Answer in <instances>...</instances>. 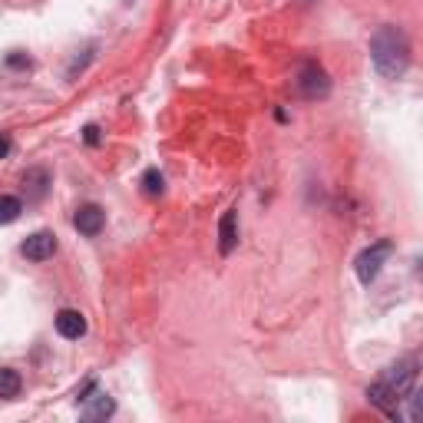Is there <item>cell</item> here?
I'll list each match as a JSON object with an SVG mask.
<instances>
[{
  "label": "cell",
  "mask_w": 423,
  "mask_h": 423,
  "mask_svg": "<svg viewBox=\"0 0 423 423\" xmlns=\"http://www.w3.org/2000/svg\"><path fill=\"white\" fill-rule=\"evenodd\" d=\"M162 182L166 179H162V172H159V169H146V176H142V189H146L149 196H159V192L166 189Z\"/></svg>",
  "instance_id": "cell-14"
},
{
  "label": "cell",
  "mask_w": 423,
  "mask_h": 423,
  "mask_svg": "<svg viewBox=\"0 0 423 423\" xmlns=\"http://www.w3.org/2000/svg\"><path fill=\"white\" fill-rule=\"evenodd\" d=\"M294 86H298V93H301V96L317 100V96H328V90H331V79H328V73H324L317 63H304L301 73H298V79H294Z\"/></svg>",
  "instance_id": "cell-3"
},
{
  "label": "cell",
  "mask_w": 423,
  "mask_h": 423,
  "mask_svg": "<svg viewBox=\"0 0 423 423\" xmlns=\"http://www.w3.org/2000/svg\"><path fill=\"white\" fill-rule=\"evenodd\" d=\"M7 152H10V139H7V136H0V159H3Z\"/></svg>",
  "instance_id": "cell-16"
},
{
  "label": "cell",
  "mask_w": 423,
  "mask_h": 423,
  "mask_svg": "<svg viewBox=\"0 0 423 423\" xmlns=\"http://www.w3.org/2000/svg\"><path fill=\"white\" fill-rule=\"evenodd\" d=\"M20 212H24V202L14 196H0V225H10L20 218Z\"/></svg>",
  "instance_id": "cell-13"
},
{
  "label": "cell",
  "mask_w": 423,
  "mask_h": 423,
  "mask_svg": "<svg viewBox=\"0 0 423 423\" xmlns=\"http://www.w3.org/2000/svg\"><path fill=\"white\" fill-rule=\"evenodd\" d=\"M83 139H86L90 146H96V142H100V129H96V126H86V129H83Z\"/></svg>",
  "instance_id": "cell-15"
},
{
  "label": "cell",
  "mask_w": 423,
  "mask_h": 423,
  "mask_svg": "<svg viewBox=\"0 0 423 423\" xmlns=\"http://www.w3.org/2000/svg\"><path fill=\"white\" fill-rule=\"evenodd\" d=\"M367 397H370V404L374 407H380L387 417H393V420H400V397H397V391H393L387 380H377V384H370L367 387Z\"/></svg>",
  "instance_id": "cell-5"
},
{
  "label": "cell",
  "mask_w": 423,
  "mask_h": 423,
  "mask_svg": "<svg viewBox=\"0 0 423 423\" xmlns=\"http://www.w3.org/2000/svg\"><path fill=\"white\" fill-rule=\"evenodd\" d=\"M73 225H76V232L79 235H86V238H93V235H100L103 232V225H106V212L100 209V205H79L76 209V215H73Z\"/></svg>",
  "instance_id": "cell-6"
},
{
  "label": "cell",
  "mask_w": 423,
  "mask_h": 423,
  "mask_svg": "<svg viewBox=\"0 0 423 423\" xmlns=\"http://www.w3.org/2000/svg\"><path fill=\"white\" fill-rule=\"evenodd\" d=\"M46 182H50L46 169H30V172L24 176V192H27V198H44Z\"/></svg>",
  "instance_id": "cell-11"
},
{
  "label": "cell",
  "mask_w": 423,
  "mask_h": 423,
  "mask_svg": "<svg viewBox=\"0 0 423 423\" xmlns=\"http://www.w3.org/2000/svg\"><path fill=\"white\" fill-rule=\"evenodd\" d=\"M20 252L30 258V261H46V258H53V252H57V235L53 232H33L30 238L20 245Z\"/></svg>",
  "instance_id": "cell-7"
},
{
  "label": "cell",
  "mask_w": 423,
  "mask_h": 423,
  "mask_svg": "<svg viewBox=\"0 0 423 423\" xmlns=\"http://www.w3.org/2000/svg\"><path fill=\"white\" fill-rule=\"evenodd\" d=\"M10 66H30V60H24V57H10Z\"/></svg>",
  "instance_id": "cell-17"
},
{
  "label": "cell",
  "mask_w": 423,
  "mask_h": 423,
  "mask_svg": "<svg viewBox=\"0 0 423 423\" xmlns=\"http://www.w3.org/2000/svg\"><path fill=\"white\" fill-rule=\"evenodd\" d=\"M391 252H393L391 242H377V245H370V248H364L361 255H357V261H354V272H357V278H361V285H370V281L377 278Z\"/></svg>",
  "instance_id": "cell-2"
},
{
  "label": "cell",
  "mask_w": 423,
  "mask_h": 423,
  "mask_svg": "<svg viewBox=\"0 0 423 423\" xmlns=\"http://www.w3.org/2000/svg\"><path fill=\"white\" fill-rule=\"evenodd\" d=\"M417 377H420V370H417V361L413 357H407V361H400V364H393L391 370H387V384H391L393 391H397V397L404 400L413 387H417Z\"/></svg>",
  "instance_id": "cell-4"
},
{
  "label": "cell",
  "mask_w": 423,
  "mask_h": 423,
  "mask_svg": "<svg viewBox=\"0 0 423 423\" xmlns=\"http://www.w3.org/2000/svg\"><path fill=\"white\" fill-rule=\"evenodd\" d=\"M370 60L384 79H400L410 66V40L400 27H380L370 37Z\"/></svg>",
  "instance_id": "cell-1"
},
{
  "label": "cell",
  "mask_w": 423,
  "mask_h": 423,
  "mask_svg": "<svg viewBox=\"0 0 423 423\" xmlns=\"http://www.w3.org/2000/svg\"><path fill=\"white\" fill-rule=\"evenodd\" d=\"M79 400L86 404V407H83V417H86V420H106V417L116 410L113 397H106V393H93V397H86V393H83Z\"/></svg>",
  "instance_id": "cell-10"
},
{
  "label": "cell",
  "mask_w": 423,
  "mask_h": 423,
  "mask_svg": "<svg viewBox=\"0 0 423 423\" xmlns=\"http://www.w3.org/2000/svg\"><path fill=\"white\" fill-rule=\"evenodd\" d=\"M57 331H60L63 337L76 341V337L86 334V317L79 314V311H73V308H63L60 314H57Z\"/></svg>",
  "instance_id": "cell-9"
},
{
  "label": "cell",
  "mask_w": 423,
  "mask_h": 423,
  "mask_svg": "<svg viewBox=\"0 0 423 423\" xmlns=\"http://www.w3.org/2000/svg\"><path fill=\"white\" fill-rule=\"evenodd\" d=\"M238 245V209H225L222 222H218V252L232 255Z\"/></svg>",
  "instance_id": "cell-8"
},
{
  "label": "cell",
  "mask_w": 423,
  "mask_h": 423,
  "mask_svg": "<svg viewBox=\"0 0 423 423\" xmlns=\"http://www.w3.org/2000/svg\"><path fill=\"white\" fill-rule=\"evenodd\" d=\"M20 387H24V380H20V374H17L14 367H0V397L10 400V397L20 393Z\"/></svg>",
  "instance_id": "cell-12"
}]
</instances>
